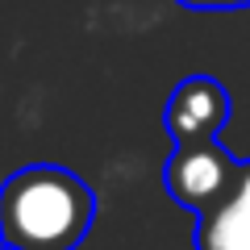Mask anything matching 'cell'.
<instances>
[{
    "instance_id": "2",
    "label": "cell",
    "mask_w": 250,
    "mask_h": 250,
    "mask_svg": "<svg viewBox=\"0 0 250 250\" xmlns=\"http://www.w3.org/2000/svg\"><path fill=\"white\" fill-rule=\"evenodd\" d=\"M238 167L242 163L217 138H208V142H184V146H171L167 167H163V184H167V196L175 205H184L188 213L200 217L205 208H213L233 188Z\"/></svg>"
},
{
    "instance_id": "4",
    "label": "cell",
    "mask_w": 250,
    "mask_h": 250,
    "mask_svg": "<svg viewBox=\"0 0 250 250\" xmlns=\"http://www.w3.org/2000/svg\"><path fill=\"white\" fill-rule=\"evenodd\" d=\"M196 250H250V159L229 192L196 217Z\"/></svg>"
},
{
    "instance_id": "1",
    "label": "cell",
    "mask_w": 250,
    "mask_h": 250,
    "mask_svg": "<svg viewBox=\"0 0 250 250\" xmlns=\"http://www.w3.org/2000/svg\"><path fill=\"white\" fill-rule=\"evenodd\" d=\"M92 221V188L59 163H29L0 184V242L9 250H75Z\"/></svg>"
},
{
    "instance_id": "3",
    "label": "cell",
    "mask_w": 250,
    "mask_h": 250,
    "mask_svg": "<svg viewBox=\"0 0 250 250\" xmlns=\"http://www.w3.org/2000/svg\"><path fill=\"white\" fill-rule=\"evenodd\" d=\"M163 125H167V138L175 146L221 138V129L229 125V92L213 75H188L171 88Z\"/></svg>"
},
{
    "instance_id": "5",
    "label": "cell",
    "mask_w": 250,
    "mask_h": 250,
    "mask_svg": "<svg viewBox=\"0 0 250 250\" xmlns=\"http://www.w3.org/2000/svg\"><path fill=\"white\" fill-rule=\"evenodd\" d=\"M192 13H233V9H250V0H179Z\"/></svg>"
},
{
    "instance_id": "6",
    "label": "cell",
    "mask_w": 250,
    "mask_h": 250,
    "mask_svg": "<svg viewBox=\"0 0 250 250\" xmlns=\"http://www.w3.org/2000/svg\"><path fill=\"white\" fill-rule=\"evenodd\" d=\"M0 250H9V246H4V242H0Z\"/></svg>"
}]
</instances>
